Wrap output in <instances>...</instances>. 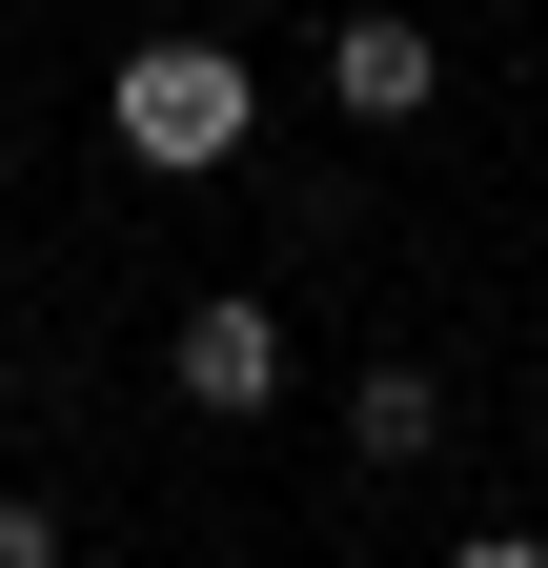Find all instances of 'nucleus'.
I'll return each mask as SVG.
<instances>
[{
  "label": "nucleus",
  "instance_id": "obj_1",
  "mask_svg": "<svg viewBox=\"0 0 548 568\" xmlns=\"http://www.w3.org/2000/svg\"><path fill=\"white\" fill-rule=\"evenodd\" d=\"M244 61L224 41H122V82H102V122H122V163H163V183H203V163H244Z\"/></svg>",
  "mask_w": 548,
  "mask_h": 568
},
{
  "label": "nucleus",
  "instance_id": "obj_3",
  "mask_svg": "<svg viewBox=\"0 0 548 568\" xmlns=\"http://www.w3.org/2000/svg\"><path fill=\"white\" fill-rule=\"evenodd\" d=\"M325 102H346V122H427V102H447L427 21H346V41H325Z\"/></svg>",
  "mask_w": 548,
  "mask_h": 568
},
{
  "label": "nucleus",
  "instance_id": "obj_2",
  "mask_svg": "<svg viewBox=\"0 0 548 568\" xmlns=\"http://www.w3.org/2000/svg\"><path fill=\"white\" fill-rule=\"evenodd\" d=\"M163 366H183V406L264 426V406H285V305H244V284H224V305H183V345H163Z\"/></svg>",
  "mask_w": 548,
  "mask_h": 568
},
{
  "label": "nucleus",
  "instance_id": "obj_5",
  "mask_svg": "<svg viewBox=\"0 0 548 568\" xmlns=\"http://www.w3.org/2000/svg\"><path fill=\"white\" fill-rule=\"evenodd\" d=\"M0 568H61V528H41V508H0Z\"/></svg>",
  "mask_w": 548,
  "mask_h": 568
},
{
  "label": "nucleus",
  "instance_id": "obj_6",
  "mask_svg": "<svg viewBox=\"0 0 548 568\" xmlns=\"http://www.w3.org/2000/svg\"><path fill=\"white\" fill-rule=\"evenodd\" d=\"M447 568H548V548H528V528H467V548H447Z\"/></svg>",
  "mask_w": 548,
  "mask_h": 568
},
{
  "label": "nucleus",
  "instance_id": "obj_4",
  "mask_svg": "<svg viewBox=\"0 0 548 568\" xmlns=\"http://www.w3.org/2000/svg\"><path fill=\"white\" fill-rule=\"evenodd\" d=\"M346 447H366V467H427V447H447V386L406 366V345H386V366L346 386Z\"/></svg>",
  "mask_w": 548,
  "mask_h": 568
}]
</instances>
